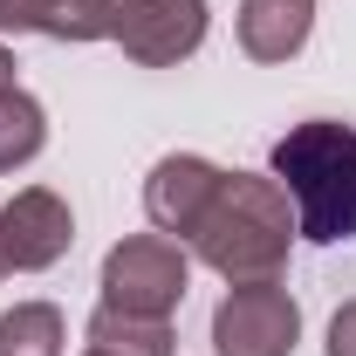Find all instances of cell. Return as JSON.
<instances>
[{
    "instance_id": "9c48e42d",
    "label": "cell",
    "mask_w": 356,
    "mask_h": 356,
    "mask_svg": "<svg viewBox=\"0 0 356 356\" xmlns=\"http://www.w3.org/2000/svg\"><path fill=\"white\" fill-rule=\"evenodd\" d=\"M89 350L110 356H172V315H124V309H96L89 315Z\"/></svg>"
},
{
    "instance_id": "4fadbf2b",
    "label": "cell",
    "mask_w": 356,
    "mask_h": 356,
    "mask_svg": "<svg viewBox=\"0 0 356 356\" xmlns=\"http://www.w3.org/2000/svg\"><path fill=\"white\" fill-rule=\"evenodd\" d=\"M42 28V0H0V35H35Z\"/></svg>"
},
{
    "instance_id": "7c38bea8",
    "label": "cell",
    "mask_w": 356,
    "mask_h": 356,
    "mask_svg": "<svg viewBox=\"0 0 356 356\" xmlns=\"http://www.w3.org/2000/svg\"><path fill=\"white\" fill-rule=\"evenodd\" d=\"M110 21H117V0H42V28L55 42H110Z\"/></svg>"
},
{
    "instance_id": "8fae6325",
    "label": "cell",
    "mask_w": 356,
    "mask_h": 356,
    "mask_svg": "<svg viewBox=\"0 0 356 356\" xmlns=\"http://www.w3.org/2000/svg\"><path fill=\"white\" fill-rule=\"evenodd\" d=\"M69 329L55 302H14L0 315V356H62Z\"/></svg>"
},
{
    "instance_id": "5bb4252c",
    "label": "cell",
    "mask_w": 356,
    "mask_h": 356,
    "mask_svg": "<svg viewBox=\"0 0 356 356\" xmlns=\"http://www.w3.org/2000/svg\"><path fill=\"white\" fill-rule=\"evenodd\" d=\"M329 356H356V302L329 315Z\"/></svg>"
},
{
    "instance_id": "e0dca14e",
    "label": "cell",
    "mask_w": 356,
    "mask_h": 356,
    "mask_svg": "<svg viewBox=\"0 0 356 356\" xmlns=\"http://www.w3.org/2000/svg\"><path fill=\"white\" fill-rule=\"evenodd\" d=\"M0 274H7V261H0Z\"/></svg>"
},
{
    "instance_id": "277c9868",
    "label": "cell",
    "mask_w": 356,
    "mask_h": 356,
    "mask_svg": "<svg viewBox=\"0 0 356 356\" xmlns=\"http://www.w3.org/2000/svg\"><path fill=\"white\" fill-rule=\"evenodd\" d=\"M302 336V309L281 281H240L213 309V350L220 356H288Z\"/></svg>"
},
{
    "instance_id": "5b68a950",
    "label": "cell",
    "mask_w": 356,
    "mask_h": 356,
    "mask_svg": "<svg viewBox=\"0 0 356 356\" xmlns=\"http://www.w3.org/2000/svg\"><path fill=\"white\" fill-rule=\"evenodd\" d=\"M206 0H117V21H110V42L124 48L144 69H172L185 55H199L206 42Z\"/></svg>"
},
{
    "instance_id": "6da1fadb",
    "label": "cell",
    "mask_w": 356,
    "mask_h": 356,
    "mask_svg": "<svg viewBox=\"0 0 356 356\" xmlns=\"http://www.w3.org/2000/svg\"><path fill=\"white\" fill-rule=\"evenodd\" d=\"M302 233H295V206H288V192L274 185V172H226L220 199L206 206V220L199 233L185 240L192 247V261H206L220 281H281V267H288V247H295Z\"/></svg>"
},
{
    "instance_id": "52a82bcc",
    "label": "cell",
    "mask_w": 356,
    "mask_h": 356,
    "mask_svg": "<svg viewBox=\"0 0 356 356\" xmlns=\"http://www.w3.org/2000/svg\"><path fill=\"white\" fill-rule=\"evenodd\" d=\"M226 172L213 158H199V151H172V158H158L151 178H144V213L158 233H172V240H192L199 220H206V206L220 199Z\"/></svg>"
},
{
    "instance_id": "30bf717a",
    "label": "cell",
    "mask_w": 356,
    "mask_h": 356,
    "mask_svg": "<svg viewBox=\"0 0 356 356\" xmlns=\"http://www.w3.org/2000/svg\"><path fill=\"white\" fill-rule=\"evenodd\" d=\"M42 144H48L42 103H35L21 83H0V172L35 165V158H42Z\"/></svg>"
},
{
    "instance_id": "2e32d148",
    "label": "cell",
    "mask_w": 356,
    "mask_h": 356,
    "mask_svg": "<svg viewBox=\"0 0 356 356\" xmlns=\"http://www.w3.org/2000/svg\"><path fill=\"white\" fill-rule=\"evenodd\" d=\"M83 356H110V350H83Z\"/></svg>"
},
{
    "instance_id": "8992f818",
    "label": "cell",
    "mask_w": 356,
    "mask_h": 356,
    "mask_svg": "<svg viewBox=\"0 0 356 356\" xmlns=\"http://www.w3.org/2000/svg\"><path fill=\"white\" fill-rule=\"evenodd\" d=\"M69 247H76V213H69L62 192L21 185V192L0 206V261H7V274H42V267H55Z\"/></svg>"
},
{
    "instance_id": "ba28073f",
    "label": "cell",
    "mask_w": 356,
    "mask_h": 356,
    "mask_svg": "<svg viewBox=\"0 0 356 356\" xmlns=\"http://www.w3.org/2000/svg\"><path fill=\"white\" fill-rule=\"evenodd\" d=\"M240 55L247 62H288L302 55L315 28V0H240Z\"/></svg>"
},
{
    "instance_id": "9a60e30c",
    "label": "cell",
    "mask_w": 356,
    "mask_h": 356,
    "mask_svg": "<svg viewBox=\"0 0 356 356\" xmlns=\"http://www.w3.org/2000/svg\"><path fill=\"white\" fill-rule=\"evenodd\" d=\"M0 83H14V48H0Z\"/></svg>"
},
{
    "instance_id": "3957f363",
    "label": "cell",
    "mask_w": 356,
    "mask_h": 356,
    "mask_svg": "<svg viewBox=\"0 0 356 356\" xmlns=\"http://www.w3.org/2000/svg\"><path fill=\"white\" fill-rule=\"evenodd\" d=\"M192 261L172 233H131L103 254V309L124 315H172L185 302Z\"/></svg>"
},
{
    "instance_id": "7a4b0ae2",
    "label": "cell",
    "mask_w": 356,
    "mask_h": 356,
    "mask_svg": "<svg viewBox=\"0 0 356 356\" xmlns=\"http://www.w3.org/2000/svg\"><path fill=\"white\" fill-rule=\"evenodd\" d=\"M274 185L295 206V233L315 247H336L356 233V124L309 117L274 144Z\"/></svg>"
}]
</instances>
